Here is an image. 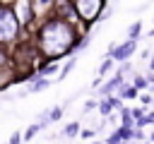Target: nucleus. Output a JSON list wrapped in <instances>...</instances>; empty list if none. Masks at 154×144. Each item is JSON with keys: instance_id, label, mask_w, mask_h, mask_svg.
I'll list each match as a JSON object with an SVG mask.
<instances>
[{"instance_id": "2", "label": "nucleus", "mask_w": 154, "mask_h": 144, "mask_svg": "<svg viewBox=\"0 0 154 144\" xmlns=\"http://www.w3.org/2000/svg\"><path fill=\"white\" fill-rule=\"evenodd\" d=\"M17 34V19L10 10H0V41H10Z\"/></svg>"}, {"instance_id": "7", "label": "nucleus", "mask_w": 154, "mask_h": 144, "mask_svg": "<svg viewBox=\"0 0 154 144\" xmlns=\"http://www.w3.org/2000/svg\"><path fill=\"white\" fill-rule=\"evenodd\" d=\"M77 132H79V125H77V122H72V125L65 127V137H75Z\"/></svg>"}, {"instance_id": "6", "label": "nucleus", "mask_w": 154, "mask_h": 144, "mask_svg": "<svg viewBox=\"0 0 154 144\" xmlns=\"http://www.w3.org/2000/svg\"><path fill=\"white\" fill-rule=\"evenodd\" d=\"M140 31H142V24H140V22H135V24H132V26L128 29V36H130V38L135 41V38L140 36Z\"/></svg>"}, {"instance_id": "13", "label": "nucleus", "mask_w": 154, "mask_h": 144, "mask_svg": "<svg viewBox=\"0 0 154 144\" xmlns=\"http://www.w3.org/2000/svg\"><path fill=\"white\" fill-rule=\"evenodd\" d=\"M108 110H111V101H106V103H101V113H103V115H106V113H108Z\"/></svg>"}, {"instance_id": "1", "label": "nucleus", "mask_w": 154, "mask_h": 144, "mask_svg": "<svg viewBox=\"0 0 154 144\" xmlns=\"http://www.w3.org/2000/svg\"><path fill=\"white\" fill-rule=\"evenodd\" d=\"M72 38H75V34L65 22H51L41 31V48L48 55H53V58L58 55L60 58V53H65L72 46Z\"/></svg>"}, {"instance_id": "9", "label": "nucleus", "mask_w": 154, "mask_h": 144, "mask_svg": "<svg viewBox=\"0 0 154 144\" xmlns=\"http://www.w3.org/2000/svg\"><path fill=\"white\" fill-rule=\"evenodd\" d=\"M60 115H63V108H53L48 118H51V120H55V118H60Z\"/></svg>"}, {"instance_id": "10", "label": "nucleus", "mask_w": 154, "mask_h": 144, "mask_svg": "<svg viewBox=\"0 0 154 144\" xmlns=\"http://www.w3.org/2000/svg\"><path fill=\"white\" fill-rule=\"evenodd\" d=\"M36 132H38V125H31V127H29V132H26V139H31Z\"/></svg>"}, {"instance_id": "16", "label": "nucleus", "mask_w": 154, "mask_h": 144, "mask_svg": "<svg viewBox=\"0 0 154 144\" xmlns=\"http://www.w3.org/2000/svg\"><path fill=\"white\" fill-rule=\"evenodd\" d=\"M152 139H154V134H152Z\"/></svg>"}, {"instance_id": "12", "label": "nucleus", "mask_w": 154, "mask_h": 144, "mask_svg": "<svg viewBox=\"0 0 154 144\" xmlns=\"http://www.w3.org/2000/svg\"><path fill=\"white\" fill-rule=\"evenodd\" d=\"M46 84H48V82H36L31 89H34V91H38V89H46Z\"/></svg>"}, {"instance_id": "11", "label": "nucleus", "mask_w": 154, "mask_h": 144, "mask_svg": "<svg viewBox=\"0 0 154 144\" xmlns=\"http://www.w3.org/2000/svg\"><path fill=\"white\" fill-rule=\"evenodd\" d=\"M108 67H111V60H106V62L101 65V70H99V74H103V72H108Z\"/></svg>"}, {"instance_id": "14", "label": "nucleus", "mask_w": 154, "mask_h": 144, "mask_svg": "<svg viewBox=\"0 0 154 144\" xmlns=\"http://www.w3.org/2000/svg\"><path fill=\"white\" fill-rule=\"evenodd\" d=\"M2 60H5V55H2V50H0V62H2Z\"/></svg>"}, {"instance_id": "5", "label": "nucleus", "mask_w": 154, "mask_h": 144, "mask_svg": "<svg viewBox=\"0 0 154 144\" xmlns=\"http://www.w3.org/2000/svg\"><path fill=\"white\" fill-rule=\"evenodd\" d=\"M120 82H123L120 77H113V79H111V82H108V84H106V86L101 89V94H111V91H113V89H116V86H118Z\"/></svg>"}, {"instance_id": "15", "label": "nucleus", "mask_w": 154, "mask_h": 144, "mask_svg": "<svg viewBox=\"0 0 154 144\" xmlns=\"http://www.w3.org/2000/svg\"><path fill=\"white\" fill-rule=\"evenodd\" d=\"M152 70H154V60H152Z\"/></svg>"}, {"instance_id": "8", "label": "nucleus", "mask_w": 154, "mask_h": 144, "mask_svg": "<svg viewBox=\"0 0 154 144\" xmlns=\"http://www.w3.org/2000/svg\"><path fill=\"white\" fill-rule=\"evenodd\" d=\"M135 96H137V89H135V86H130V89L123 91V98H135Z\"/></svg>"}, {"instance_id": "4", "label": "nucleus", "mask_w": 154, "mask_h": 144, "mask_svg": "<svg viewBox=\"0 0 154 144\" xmlns=\"http://www.w3.org/2000/svg\"><path fill=\"white\" fill-rule=\"evenodd\" d=\"M135 53V41L130 38L128 43H123V46H116L113 48V53H111V58H116V60H125L128 55H132Z\"/></svg>"}, {"instance_id": "3", "label": "nucleus", "mask_w": 154, "mask_h": 144, "mask_svg": "<svg viewBox=\"0 0 154 144\" xmlns=\"http://www.w3.org/2000/svg\"><path fill=\"white\" fill-rule=\"evenodd\" d=\"M75 5H77V12L84 19H94L96 12L101 10V0H75Z\"/></svg>"}]
</instances>
